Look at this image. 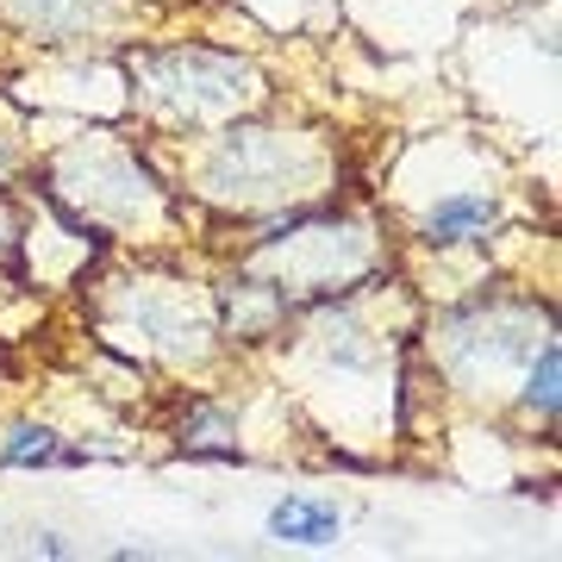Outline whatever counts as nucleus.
Wrapping results in <instances>:
<instances>
[{
	"mask_svg": "<svg viewBox=\"0 0 562 562\" xmlns=\"http://www.w3.org/2000/svg\"><path fill=\"white\" fill-rule=\"evenodd\" d=\"M176 443L188 462H250L244 457V419L220 394H181L176 406Z\"/></svg>",
	"mask_w": 562,
	"mask_h": 562,
	"instance_id": "obj_8",
	"label": "nucleus"
},
{
	"mask_svg": "<svg viewBox=\"0 0 562 562\" xmlns=\"http://www.w3.org/2000/svg\"><path fill=\"white\" fill-rule=\"evenodd\" d=\"M125 69V113H138L157 138H201L213 125L269 106V81L244 50L213 38L132 44Z\"/></svg>",
	"mask_w": 562,
	"mask_h": 562,
	"instance_id": "obj_4",
	"label": "nucleus"
},
{
	"mask_svg": "<svg viewBox=\"0 0 562 562\" xmlns=\"http://www.w3.org/2000/svg\"><path fill=\"white\" fill-rule=\"evenodd\" d=\"M506 220H513L506 188H494L482 176H457L419 201V213H413V244H419L425 257H462V250L487 257L501 244Z\"/></svg>",
	"mask_w": 562,
	"mask_h": 562,
	"instance_id": "obj_6",
	"label": "nucleus"
},
{
	"mask_svg": "<svg viewBox=\"0 0 562 562\" xmlns=\"http://www.w3.org/2000/svg\"><path fill=\"white\" fill-rule=\"evenodd\" d=\"M38 550H44V557H69V543H63L57 531H38Z\"/></svg>",
	"mask_w": 562,
	"mask_h": 562,
	"instance_id": "obj_14",
	"label": "nucleus"
},
{
	"mask_svg": "<svg viewBox=\"0 0 562 562\" xmlns=\"http://www.w3.org/2000/svg\"><path fill=\"white\" fill-rule=\"evenodd\" d=\"M262 531L276 543H288V550H331V543L350 531V513H344L338 501H325V494H281V501L269 506Z\"/></svg>",
	"mask_w": 562,
	"mask_h": 562,
	"instance_id": "obj_9",
	"label": "nucleus"
},
{
	"mask_svg": "<svg viewBox=\"0 0 562 562\" xmlns=\"http://www.w3.org/2000/svg\"><path fill=\"white\" fill-rule=\"evenodd\" d=\"M194 144V162H188V201L220 206L225 220L262 225V220H288V213H306V206L338 201V138L319 132V125H288V120H262L257 113H238V120L201 132Z\"/></svg>",
	"mask_w": 562,
	"mask_h": 562,
	"instance_id": "obj_1",
	"label": "nucleus"
},
{
	"mask_svg": "<svg viewBox=\"0 0 562 562\" xmlns=\"http://www.w3.org/2000/svg\"><path fill=\"white\" fill-rule=\"evenodd\" d=\"M132 20H138V0H0V25L50 57L125 44Z\"/></svg>",
	"mask_w": 562,
	"mask_h": 562,
	"instance_id": "obj_7",
	"label": "nucleus"
},
{
	"mask_svg": "<svg viewBox=\"0 0 562 562\" xmlns=\"http://www.w3.org/2000/svg\"><path fill=\"white\" fill-rule=\"evenodd\" d=\"M513 406H519L525 425H538V431H557V413H562V344L543 338L531 350V362L519 369V382H513Z\"/></svg>",
	"mask_w": 562,
	"mask_h": 562,
	"instance_id": "obj_11",
	"label": "nucleus"
},
{
	"mask_svg": "<svg viewBox=\"0 0 562 562\" xmlns=\"http://www.w3.org/2000/svg\"><path fill=\"white\" fill-rule=\"evenodd\" d=\"M94 281V331L101 350L125 369H206L225 350L213 288L188 281L162 257H144L132 269H88ZM81 281V288H88Z\"/></svg>",
	"mask_w": 562,
	"mask_h": 562,
	"instance_id": "obj_3",
	"label": "nucleus"
},
{
	"mask_svg": "<svg viewBox=\"0 0 562 562\" xmlns=\"http://www.w3.org/2000/svg\"><path fill=\"white\" fill-rule=\"evenodd\" d=\"M543 338H557V313L550 301L525 294V288H501V281H475L462 301H450L431 319L425 357L438 369V382H450L469 401H513V382L531 362Z\"/></svg>",
	"mask_w": 562,
	"mask_h": 562,
	"instance_id": "obj_5",
	"label": "nucleus"
},
{
	"mask_svg": "<svg viewBox=\"0 0 562 562\" xmlns=\"http://www.w3.org/2000/svg\"><path fill=\"white\" fill-rule=\"evenodd\" d=\"M244 13L262 25V32H313V25L338 20V0H238Z\"/></svg>",
	"mask_w": 562,
	"mask_h": 562,
	"instance_id": "obj_12",
	"label": "nucleus"
},
{
	"mask_svg": "<svg viewBox=\"0 0 562 562\" xmlns=\"http://www.w3.org/2000/svg\"><path fill=\"white\" fill-rule=\"evenodd\" d=\"M20 232H25V220H20V201H13V188L0 181V269H7V276L20 269Z\"/></svg>",
	"mask_w": 562,
	"mask_h": 562,
	"instance_id": "obj_13",
	"label": "nucleus"
},
{
	"mask_svg": "<svg viewBox=\"0 0 562 562\" xmlns=\"http://www.w3.org/2000/svg\"><path fill=\"white\" fill-rule=\"evenodd\" d=\"M88 462H94V450L69 443L57 425L44 419L0 425V469H88Z\"/></svg>",
	"mask_w": 562,
	"mask_h": 562,
	"instance_id": "obj_10",
	"label": "nucleus"
},
{
	"mask_svg": "<svg viewBox=\"0 0 562 562\" xmlns=\"http://www.w3.org/2000/svg\"><path fill=\"white\" fill-rule=\"evenodd\" d=\"M32 169L44 181V201L63 206L88 232H101L106 244H162L181 238L194 220V201L169 176H157V162L138 150V138H120L106 125L44 150V162L32 157Z\"/></svg>",
	"mask_w": 562,
	"mask_h": 562,
	"instance_id": "obj_2",
	"label": "nucleus"
}]
</instances>
